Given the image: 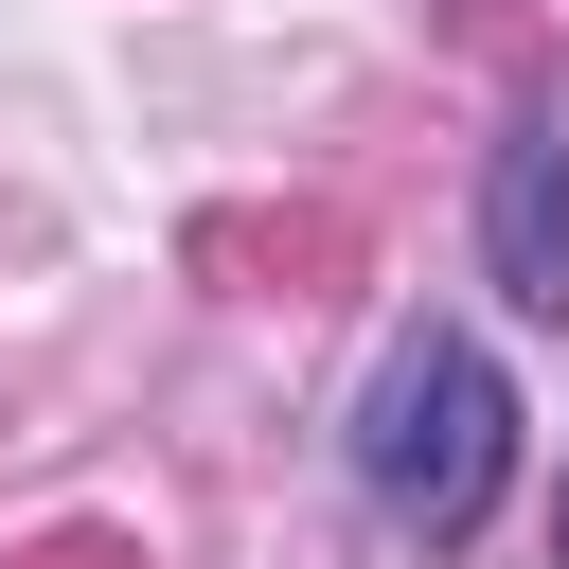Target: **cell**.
<instances>
[{"label":"cell","instance_id":"obj_3","mask_svg":"<svg viewBox=\"0 0 569 569\" xmlns=\"http://www.w3.org/2000/svg\"><path fill=\"white\" fill-rule=\"evenodd\" d=\"M551 533H569V516H551Z\"/></svg>","mask_w":569,"mask_h":569},{"label":"cell","instance_id":"obj_1","mask_svg":"<svg viewBox=\"0 0 569 569\" xmlns=\"http://www.w3.org/2000/svg\"><path fill=\"white\" fill-rule=\"evenodd\" d=\"M498 480H516V391H498V356H480L462 320H409V338L373 356V391H356V498H373L409 551H462V533L498 516Z\"/></svg>","mask_w":569,"mask_h":569},{"label":"cell","instance_id":"obj_2","mask_svg":"<svg viewBox=\"0 0 569 569\" xmlns=\"http://www.w3.org/2000/svg\"><path fill=\"white\" fill-rule=\"evenodd\" d=\"M480 267L533 302V320H569V124L533 107L516 142H498V178H480Z\"/></svg>","mask_w":569,"mask_h":569}]
</instances>
